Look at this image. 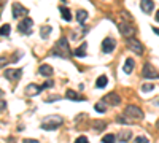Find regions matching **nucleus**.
I'll return each instance as SVG.
<instances>
[{"label": "nucleus", "instance_id": "obj_22", "mask_svg": "<svg viewBox=\"0 0 159 143\" xmlns=\"http://www.w3.org/2000/svg\"><path fill=\"white\" fill-rule=\"evenodd\" d=\"M51 30H52L51 25H43V27H42V34H40V35H42V38H45V40H46V38L49 37V32Z\"/></svg>", "mask_w": 159, "mask_h": 143}, {"label": "nucleus", "instance_id": "obj_5", "mask_svg": "<svg viewBox=\"0 0 159 143\" xmlns=\"http://www.w3.org/2000/svg\"><path fill=\"white\" fill-rule=\"evenodd\" d=\"M32 27H34L32 18H24V19L19 21V24H18V30H19L21 34H24V35H29V34L32 32Z\"/></svg>", "mask_w": 159, "mask_h": 143}, {"label": "nucleus", "instance_id": "obj_28", "mask_svg": "<svg viewBox=\"0 0 159 143\" xmlns=\"http://www.w3.org/2000/svg\"><path fill=\"white\" fill-rule=\"evenodd\" d=\"M135 143H150V140H148L147 137L140 135V137H137V138H135Z\"/></svg>", "mask_w": 159, "mask_h": 143}, {"label": "nucleus", "instance_id": "obj_12", "mask_svg": "<svg viewBox=\"0 0 159 143\" xmlns=\"http://www.w3.org/2000/svg\"><path fill=\"white\" fill-rule=\"evenodd\" d=\"M140 8H142L143 13L150 15V13H153V10H154V2L153 0H140Z\"/></svg>", "mask_w": 159, "mask_h": 143}, {"label": "nucleus", "instance_id": "obj_30", "mask_svg": "<svg viewBox=\"0 0 159 143\" xmlns=\"http://www.w3.org/2000/svg\"><path fill=\"white\" fill-rule=\"evenodd\" d=\"M75 143H89V140H88L84 135H81V137H78V138L75 140Z\"/></svg>", "mask_w": 159, "mask_h": 143}, {"label": "nucleus", "instance_id": "obj_39", "mask_svg": "<svg viewBox=\"0 0 159 143\" xmlns=\"http://www.w3.org/2000/svg\"><path fill=\"white\" fill-rule=\"evenodd\" d=\"M156 103H157V105H159V100H156Z\"/></svg>", "mask_w": 159, "mask_h": 143}, {"label": "nucleus", "instance_id": "obj_25", "mask_svg": "<svg viewBox=\"0 0 159 143\" xmlns=\"http://www.w3.org/2000/svg\"><path fill=\"white\" fill-rule=\"evenodd\" d=\"M105 126H107V124H105V121H96L94 124H92V127H94L96 131H103Z\"/></svg>", "mask_w": 159, "mask_h": 143}, {"label": "nucleus", "instance_id": "obj_26", "mask_svg": "<svg viewBox=\"0 0 159 143\" xmlns=\"http://www.w3.org/2000/svg\"><path fill=\"white\" fill-rule=\"evenodd\" d=\"M130 132L129 131H126V132H123L121 135H119V140H121V141H127V140H130Z\"/></svg>", "mask_w": 159, "mask_h": 143}, {"label": "nucleus", "instance_id": "obj_27", "mask_svg": "<svg viewBox=\"0 0 159 143\" xmlns=\"http://www.w3.org/2000/svg\"><path fill=\"white\" fill-rule=\"evenodd\" d=\"M153 89H154V84H151V83H147V84L142 86V91H143V92H150V91H153Z\"/></svg>", "mask_w": 159, "mask_h": 143}, {"label": "nucleus", "instance_id": "obj_13", "mask_svg": "<svg viewBox=\"0 0 159 143\" xmlns=\"http://www.w3.org/2000/svg\"><path fill=\"white\" fill-rule=\"evenodd\" d=\"M65 99L73 100V102H84V100H86L83 96H80L78 92H75V91H72V89H69L67 92H65Z\"/></svg>", "mask_w": 159, "mask_h": 143}, {"label": "nucleus", "instance_id": "obj_1", "mask_svg": "<svg viewBox=\"0 0 159 143\" xmlns=\"http://www.w3.org/2000/svg\"><path fill=\"white\" fill-rule=\"evenodd\" d=\"M52 56H57L61 59H69L70 57V46H69V40L65 37H61L59 40L56 42V45L52 46L51 51Z\"/></svg>", "mask_w": 159, "mask_h": 143}, {"label": "nucleus", "instance_id": "obj_15", "mask_svg": "<svg viewBox=\"0 0 159 143\" xmlns=\"http://www.w3.org/2000/svg\"><path fill=\"white\" fill-rule=\"evenodd\" d=\"M59 11H61V16H62L64 21H67V22L72 21V11H70V8L62 5V7H59Z\"/></svg>", "mask_w": 159, "mask_h": 143}, {"label": "nucleus", "instance_id": "obj_6", "mask_svg": "<svg viewBox=\"0 0 159 143\" xmlns=\"http://www.w3.org/2000/svg\"><path fill=\"white\" fill-rule=\"evenodd\" d=\"M116 48V42H115V38L111 37H107V38H103V42H102V53L105 54H110L113 53Z\"/></svg>", "mask_w": 159, "mask_h": 143}, {"label": "nucleus", "instance_id": "obj_31", "mask_svg": "<svg viewBox=\"0 0 159 143\" xmlns=\"http://www.w3.org/2000/svg\"><path fill=\"white\" fill-rule=\"evenodd\" d=\"M3 110H7V103L3 100H0V113H2Z\"/></svg>", "mask_w": 159, "mask_h": 143}, {"label": "nucleus", "instance_id": "obj_38", "mask_svg": "<svg viewBox=\"0 0 159 143\" xmlns=\"http://www.w3.org/2000/svg\"><path fill=\"white\" fill-rule=\"evenodd\" d=\"M61 2H64V3H65V2H67V0H61Z\"/></svg>", "mask_w": 159, "mask_h": 143}, {"label": "nucleus", "instance_id": "obj_20", "mask_svg": "<svg viewBox=\"0 0 159 143\" xmlns=\"http://www.w3.org/2000/svg\"><path fill=\"white\" fill-rule=\"evenodd\" d=\"M40 91H42V87H38L35 84H29L27 87H25V92H27V94H38Z\"/></svg>", "mask_w": 159, "mask_h": 143}, {"label": "nucleus", "instance_id": "obj_33", "mask_svg": "<svg viewBox=\"0 0 159 143\" xmlns=\"http://www.w3.org/2000/svg\"><path fill=\"white\" fill-rule=\"evenodd\" d=\"M5 64H8V59H5V57H0V67H3Z\"/></svg>", "mask_w": 159, "mask_h": 143}, {"label": "nucleus", "instance_id": "obj_36", "mask_svg": "<svg viewBox=\"0 0 159 143\" xmlns=\"http://www.w3.org/2000/svg\"><path fill=\"white\" fill-rule=\"evenodd\" d=\"M156 21H157V22H159V10H157V11H156Z\"/></svg>", "mask_w": 159, "mask_h": 143}, {"label": "nucleus", "instance_id": "obj_34", "mask_svg": "<svg viewBox=\"0 0 159 143\" xmlns=\"http://www.w3.org/2000/svg\"><path fill=\"white\" fill-rule=\"evenodd\" d=\"M22 143H38V141L37 140H30V138H24Z\"/></svg>", "mask_w": 159, "mask_h": 143}, {"label": "nucleus", "instance_id": "obj_32", "mask_svg": "<svg viewBox=\"0 0 159 143\" xmlns=\"http://www.w3.org/2000/svg\"><path fill=\"white\" fill-rule=\"evenodd\" d=\"M59 99H61L59 96H51L49 99H46V102H54V100H59Z\"/></svg>", "mask_w": 159, "mask_h": 143}, {"label": "nucleus", "instance_id": "obj_29", "mask_svg": "<svg viewBox=\"0 0 159 143\" xmlns=\"http://www.w3.org/2000/svg\"><path fill=\"white\" fill-rule=\"evenodd\" d=\"M52 86H54V83H52L51 80H48L45 84H42V86H40V87H42V89H49V87H52Z\"/></svg>", "mask_w": 159, "mask_h": 143}, {"label": "nucleus", "instance_id": "obj_18", "mask_svg": "<svg viewBox=\"0 0 159 143\" xmlns=\"http://www.w3.org/2000/svg\"><path fill=\"white\" fill-rule=\"evenodd\" d=\"M86 19H88V11H86V10H78V11H76V21L83 25Z\"/></svg>", "mask_w": 159, "mask_h": 143}, {"label": "nucleus", "instance_id": "obj_9", "mask_svg": "<svg viewBox=\"0 0 159 143\" xmlns=\"http://www.w3.org/2000/svg\"><path fill=\"white\" fill-rule=\"evenodd\" d=\"M5 78L10 81H16V80H21V76H22V70L21 69H8L5 70Z\"/></svg>", "mask_w": 159, "mask_h": 143}, {"label": "nucleus", "instance_id": "obj_23", "mask_svg": "<svg viewBox=\"0 0 159 143\" xmlns=\"http://www.w3.org/2000/svg\"><path fill=\"white\" fill-rule=\"evenodd\" d=\"M10 30H11V25H10V24H3L2 27H0V35L7 37V35L10 34Z\"/></svg>", "mask_w": 159, "mask_h": 143}, {"label": "nucleus", "instance_id": "obj_10", "mask_svg": "<svg viewBox=\"0 0 159 143\" xmlns=\"http://www.w3.org/2000/svg\"><path fill=\"white\" fill-rule=\"evenodd\" d=\"M27 13H29V10H27V8H24L21 3H18V2L13 3V18H21V16H25Z\"/></svg>", "mask_w": 159, "mask_h": 143}, {"label": "nucleus", "instance_id": "obj_37", "mask_svg": "<svg viewBox=\"0 0 159 143\" xmlns=\"http://www.w3.org/2000/svg\"><path fill=\"white\" fill-rule=\"evenodd\" d=\"M0 97H3V91L2 89H0Z\"/></svg>", "mask_w": 159, "mask_h": 143}, {"label": "nucleus", "instance_id": "obj_2", "mask_svg": "<svg viewBox=\"0 0 159 143\" xmlns=\"http://www.w3.org/2000/svg\"><path fill=\"white\" fill-rule=\"evenodd\" d=\"M62 126V118L61 116H56V114H51V116H46L43 119V123L40 124V127L43 131H56L57 127Z\"/></svg>", "mask_w": 159, "mask_h": 143}, {"label": "nucleus", "instance_id": "obj_16", "mask_svg": "<svg viewBox=\"0 0 159 143\" xmlns=\"http://www.w3.org/2000/svg\"><path fill=\"white\" fill-rule=\"evenodd\" d=\"M38 73L43 75V76H51V75H52V67L48 65V64H45V65H40Z\"/></svg>", "mask_w": 159, "mask_h": 143}, {"label": "nucleus", "instance_id": "obj_4", "mask_svg": "<svg viewBox=\"0 0 159 143\" xmlns=\"http://www.w3.org/2000/svg\"><path fill=\"white\" fill-rule=\"evenodd\" d=\"M118 29H119V32H121V35L126 37V38H130L132 35H134V32H135L134 25H132L129 21H123V19L118 22Z\"/></svg>", "mask_w": 159, "mask_h": 143}, {"label": "nucleus", "instance_id": "obj_11", "mask_svg": "<svg viewBox=\"0 0 159 143\" xmlns=\"http://www.w3.org/2000/svg\"><path fill=\"white\" fill-rule=\"evenodd\" d=\"M105 103H108V105H119V102H121V97H119L116 92H110L108 96H105L102 99Z\"/></svg>", "mask_w": 159, "mask_h": 143}, {"label": "nucleus", "instance_id": "obj_3", "mask_svg": "<svg viewBox=\"0 0 159 143\" xmlns=\"http://www.w3.org/2000/svg\"><path fill=\"white\" fill-rule=\"evenodd\" d=\"M124 116L126 118L134 124L135 121H140V119H143V111L139 108V107H135V105H127L126 107V110H124Z\"/></svg>", "mask_w": 159, "mask_h": 143}, {"label": "nucleus", "instance_id": "obj_7", "mask_svg": "<svg viewBox=\"0 0 159 143\" xmlns=\"http://www.w3.org/2000/svg\"><path fill=\"white\" fill-rule=\"evenodd\" d=\"M127 46H129V49L130 51H134L135 54H143V45L139 42V40H135V38H127Z\"/></svg>", "mask_w": 159, "mask_h": 143}, {"label": "nucleus", "instance_id": "obj_17", "mask_svg": "<svg viewBox=\"0 0 159 143\" xmlns=\"http://www.w3.org/2000/svg\"><path fill=\"white\" fill-rule=\"evenodd\" d=\"M86 49H88V43H83V45H80V46L73 51V54L78 56V57H84V56H86Z\"/></svg>", "mask_w": 159, "mask_h": 143}, {"label": "nucleus", "instance_id": "obj_21", "mask_svg": "<svg viewBox=\"0 0 159 143\" xmlns=\"http://www.w3.org/2000/svg\"><path fill=\"white\" fill-rule=\"evenodd\" d=\"M96 110H97L99 113H105V111H107V103H105L103 100L97 102V103H96Z\"/></svg>", "mask_w": 159, "mask_h": 143}, {"label": "nucleus", "instance_id": "obj_8", "mask_svg": "<svg viewBox=\"0 0 159 143\" xmlns=\"http://www.w3.org/2000/svg\"><path fill=\"white\" fill-rule=\"evenodd\" d=\"M142 75H143L145 78H150V80H156V78H159V73L156 72V69L151 65V64H145Z\"/></svg>", "mask_w": 159, "mask_h": 143}, {"label": "nucleus", "instance_id": "obj_19", "mask_svg": "<svg viewBox=\"0 0 159 143\" xmlns=\"http://www.w3.org/2000/svg\"><path fill=\"white\" fill-rule=\"evenodd\" d=\"M108 84V78L105 76V75H100L99 78H97V81H96V86L99 87V89H102V87H105Z\"/></svg>", "mask_w": 159, "mask_h": 143}, {"label": "nucleus", "instance_id": "obj_14", "mask_svg": "<svg viewBox=\"0 0 159 143\" xmlns=\"http://www.w3.org/2000/svg\"><path fill=\"white\" fill-rule=\"evenodd\" d=\"M134 67H135V62H134V59H132V57H127V59H126V62H124L123 72H124L126 75H129V73H132Z\"/></svg>", "mask_w": 159, "mask_h": 143}, {"label": "nucleus", "instance_id": "obj_35", "mask_svg": "<svg viewBox=\"0 0 159 143\" xmlns=\"http://www.w3.org/2000/svg\"><path fill=\"white\" fill-rule=\"evenodd\" d=\"M153 32H154V34H157V35H159V29H157V27H153Z\"/></svg>", "mask_w": 159, "mask_h": 143}, {"label": "nucleus", "instance_id": "obj_24", "mask_svg": "<svg viewBox=\"0 0 159 143\" xmlns=\"http://www.w3.org/2000/svg\"><path fill=\"white\" fill-rule=\"evenodd\" d=\"M102 141H103V143H116V137H115L113 134H108V135H103Z\"/></svg>", "mask_w": 159, "mask_h": 143}]
</instances>
